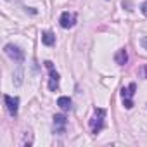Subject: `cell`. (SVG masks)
<instances>
[{"label": "cell", "mask_w": 147, "mask_h": 147, "mask_svg": "<svg viewBox=\"0 0 147 147\" xmlns=\"http://www.w3.org/2000/svg\"><path fill=\"white\" fill-rule=\"evenodd\" d=\"M104 118H106V109L99 107V109H95V111H94V116H92V118H90V121H88L92 133H95V135H97V133L104 128Z\"/></svg>", "instance_id": "1"}, {"label": "cell", "mask_w": 147, "mask_h": 147, "mask_svg": "<svg viewBox=\"0 0 147 147\" xmlns=\"http://www.w3.org/2000/svg\"><path fill=\"white\" fill-rule=\"evenodd\" d=\"M135 90H137V83H130L128 87H123L121 88V99H123V104L126 109H131L133 107V95H135Z\"/></svg>", "instance_id": "2"}, {"label": "cell", "mask_w": 147, "mask_h": 147, "mask_svg": "<svg viewBox=\"0 0 147 147\" xmlns=\"http://www.w3.org/2000/svg\"><path fill=\"white\" fill-rule=\"evenodd\" d=\"M4 52L14 61V62H24V52L18 47V45H14V43H7L5 47H4Z\"/></svg>", "instance_id": "3"}, {"label": "cell", "mask_w": 147, "mask_h": 147, "mask_svg": "<svg viewBox=\"0 0 147 147\" xmlns=\"http://www.w3.org/2000/svg\"><path fill=\"white\" fill-rule=\"evenodd\" d=\"M43 64H45V67H47L49 73H50V78H49V88H50L52 92H55V90L59 88V73L55 71L52 61H45Z\"/></svg>", "instance_id": "4"}, {"label": "cell", "mask_w": 147, "mask_h": 147, "mask_svg": "<svg viewBox=\"0 0 147 147\" xmlns=\"http://www.w3.org/2000/svg\"><path fill=\"white\" fill-rule=\"evenodd\" d=\"M61 26L64 30H69L76 24V12H62L61 14V19H59Z\"/></svg>", "instance_id": "5"}, {"label": "cell", "mask_w": 147, "mask_h": 147, "mask_svg": "<svg viewBox=\"0 0 147 147\" xmlns=\"http://www.w3.org/2000/svg\"><path fill=\"white\" fill-rule=\"evenodd\" d=\"M4 102H5V107L9 111L11 116H18V109H19V99L18 97H11V95H4Z\"/></svg>", "instance_id": "6"}, {"label": "cell", "mask_w": 147, "mask_h": 147, "mask_svg": "<svg viewBox=\"0 0 147 147\" xmlns=\"http://www.w3.org/2000/svg\"><path fill=\"white\" fill-rule=\"evenodd\" d=\"M66 125H67V119H66L64 114H55L54 116V131L55 133H64Z\"/></svg>", "instance_id": "7"}, {"label": "cell", "mask_w": 147, "mask_h": 147, "mask_svg": "<svg viewBox=\"0 0 147 147\" xmlns=\"http://www.w3.org/2000/svg\"><path fill=\"white\" fill-rule=\"evenodd\" d=\"M114 61H116V64L125 66L128 62V52H126V49H119L116 52V55H114Z\"/></svg>", "instance_id": "8"}, {"label": "cell", "mask_w": 147, "mask_h": 147, "mask_svg": "<svg viewBox=\"0 0 147 147\" xmlns=\"http://www.w3.org/2000/svg\"><path fill=\"white\" fill-rule=\"evenodd\" d=\"M42 43L47 45V47L55 45V35H54L52 31H43V33H42Z\"/></svg>", "instance_id": "9"}, {"label": "cell", "mask_w": 147, "mask_h": 147, "mask_svg": "<svg viewBox=\"0 0 147 147\" xmlns=\"http://www.w3.org/2000/svg\"><path fill=\"white\" fill-rule=\"evenodd\" d=\"M57 106H59L62 111H69V109H71V99L62 95V97H59V99H57Z\"/></svg>", "instance_id": "10"}, {"label": "cell", "mask_w": 147, "mask_h": 147, "mask_svg": "<svg viewBox=\"0 0 147 147\" xmlns=\"http://www.w3.org/2000/svg\"><path fill=\"white\" fill-rule=\"evenodd\" d=\"M31 144H33V137H31L30 131H26V133H24V138H23V145H24V147H30Z\"/></svg>", "instance_id": "11"}, {"label": "cell", "mask_w": 147, "mask_h": 147, "mask_svg": "<svg viewBox=\"0 0 147 147\" xmlns=\"http://www.w3.org/2000/svg\"><path fill=\"white\" fill-rule=\"evenodd\" d=\"M21 82H23V71H21V69H18V71H16V82H14V83L19 87V85H21Z\"/></svg>", "instance_id": "12"}, {"label": "cell", "mask_w": 147, "mask_h": 147, "mask_svg": "<svg viewBox=\"0 0 147 147\" xmlns=\"http://www.w3.org/2000/svg\"><path fill=\"white\" fill-rule=\"evenodd\" d=\"M138 75H140L144 80H147V64H144V66L138 69Z\"/></svg>", "instance_id": "13"}, {"label": "cell", "mask_w": 147, "mask_h": 147, "mask_svg": "<svg viewBox=\"0 0 147 147\" xmlns=\"http://www.w3.org/2000/svg\"><path fill=\"white\" fill-rule=\"evenodd\" d=\"M140 11H142V14H144V16L147 18V2H144V4H142V7H140Z\"/></svg>", "instance_id": "14"}, {"label": "cell", "mask_w": 147, "mask_h": 147, "mask_svg": "<svg viewBox=\"0 0 147 147\" xmlns=\"http://www.w3.org/2000/svg\"><path fill=\"white\" fill-rule=\"evenodd\" d=\"M140 45H142V47H144V49L147 50V36H145V38H142V42H140Z\"/></svg>", "instance_id": "15"}]
</instances>
